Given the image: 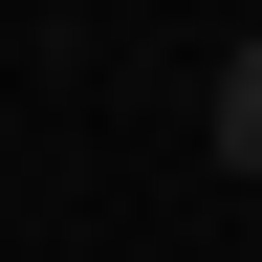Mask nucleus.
Masks as SVG:
<instances>
[{"mask_svg": "<svg viewBox=\"0 0 262 262\" xmlns=\"http://www.w3.org/2000/svg\"><path fill=\"white\" fill-rule=\"evenodd\" d=\"M196 153H219V175H262V22L219 44V88H196Z\"/></svg>", "mask_w": 262, "mask_h": 262, "instance_id": "nucleus-1", "label": "nucleus"}]
</instances>
